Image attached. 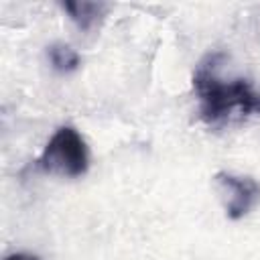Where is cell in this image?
<instances>
[{"label": "cell", "instance_id": "1", "mask_svg": "<svg viewBox=\"0 0 260 260\" xmlns=\"http://www.w3.org/2000/svg\"><path fill=\"white\" fill-rule=\"evenodd\" d=\"M219 57L207 55L193 73L201 120L217 126L232 116L260 114V91L248 79H223L219 75Z\"/></svg>", "mask_w": 260, "mask_h": 260}, {"label": "cell", "instance_id": "2", "mask_svg": "<svg viewBox=\"0 0 260 260\" xmlns=\"http://www.w3.org/2000/svg\"><path fill=\"white\" fill-rule=\"evenodd\" d=\"M39 169L61 177H81L89 167V152L83 136L73 126H61L45 144Z\"/></svg>", "mask_w": 260, "mask_h": 260}, {"label": "cell", "instance_id": "3", "mask_svg": "<svg viewBox=\"0 0 260 260\" xmlns=\"http://www.w3.org/2000/svg\"><path fill=\"white\" fill-rule=\"evenodd\" d=\"M213 183L223 199V207L230 219H242L260 203V183L252 177L234 173H217Z\"/></svg>", "mask_w": 260, "mask_h": 260}, {"label": "cell", "instance_id": "4", "mask_svg": "<svg viewBox=\"0 0 260 260\" xmlns=\"http://www.w3.org/2000/svg\"><path fill=\"white\" fill-rule=\"evenodd\" d=\"M63 8L69 12L71 20L81 30L93 28L102 20L104 12L108 10V6L102 2H63Z\"/></svg>", "mask_w": 260, "mask_h": 260}, {"label": "cell", "instance_id": "5", "mask_svg": "<svg viewBox=\"0 0 260 260\" xmlns=\"http://www.w3.org/2000/svg\"><path fill=\"white\" fill-rule=\"evenodd\" d=\"M49 55V61L53 65L55 71L59 73H69V71H75L81 63V57L75 49H71L69 45H63V43H55L49 47L47 51Z\"/></svg>", "mask_w": 260, "mask_h": 260}, {"label": "cell", "instance_id": "6", "mask_svg": "<svg viewBox=\"0 0 260 260\" xmlns=\"http://www.w3.org/2000/svg\"><path fill=\"white\" fill-rule=\"evenodd\" d=\"M6 260H41V258H39V256H32V254L18 252V254H10V256H6Z\"/></svg>", "mask_w": 260, "mask_h": 260}]
</instances>
